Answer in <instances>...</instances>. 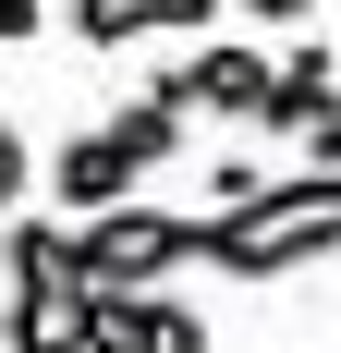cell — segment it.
Returning <instances> with one entry per match:
<instances>
[{
    "label": "cell",
    "mask_w": 341,
    "mask_h": 353,
    "mask_svg": "<svg viewBox=\"0 0 341 353\" xmlns=\"http://www.w3.org/2000/svg\"><path fill=\"white\" fill-rule=\"evenodd\" d=\"M0 281L12 292H86V268H73V219H0Z\"/></svg>",
    "instance_id": "obj_7"
},
{
    "label": "cell",
    "mask_w": 341,
    "mask_h": 353,
    "mask_svg": "<svg viewBox=\"0 0 341 353\" xmlns=\"http://www.w3.org/2000/svg\"><path fill=\"white\" fill-rule=\"evenodd\" d=\"M195 195H207L195 219H244L256 195H269V171H256V159H207V183H195Z\"/></svg>",
    "instance_id": "obj_10"
},
{
    "label": "cell",
    "mask_w": 341,
    "mask_h": 353,
    "mask_svg": "<svg viewBox=\"0 0 341 353\" xmlns=\"http://www.w3.org/2000/svg\"><path fill=\"white\" fill-rule=\"evenodd\" d=\"M49 208L61 219H110V208H135V159H122V146L110 134H73V146H49Z\"/></svg>",
    "instance_id": "obj_5"
},
{
    "label": "cell",
    "mask_w": 341,
    "mask_h": 353,
    "mask_svg": "<svg viewBox=\"0 0 341 353\" xmlns=\"http://www.w3.org/2000/svg\"><path fill=\"white\" fill-rule=\"evenodd\" d=\"M341 122V49L329 37H293L269 61V110H256V134H280V146H317Z\"/></svg>",
    "instance_id": "obj_4"
},
{
    "label": "cell",
    "mask_w": 341,
    "mask_h": 353,
    "mask_svg": "<svg viewBox=\"0 0 341 353\" xmlns=\"http://www.w3.org/2000/svg\"><path fill=\"white\" fill-rule=\"evenodd\" d=\"M244 25H269V37H305V25H317V0H244Z\"/></svg>",
    "instance_id": "obj_13"
},
{
    "label": "cell",
    "mask_w": 341,
    "mask_h": 353,
    "mask_svg": "<svg viewBox=\"0 0 341 353\" xmlns=\"http://www.w3.org/2000/svg\"><path fill=\"white\" fill-rule=\"evenodd\" d=\"M37 208V159H25V122L0 110V219H25Z\"/></svg>",
    "instance_id": "obj_11"
},
{
    "label": "cell",
    "mask_w": 341,
    "mask_h": 353,
    "mask_svg": "<svg viewBox=\"0 0 341 353\" xmlns=\"http://www.w3.org/2000/svg\"><path fill=\"white\" fill-rule=\"evenodd\" d=\"M195 256L220 268V281H293V268L341 256V171H293L244 219H195Z\"/></svg>",
    "instance_id": "obj_1"
},
{
    "label": "cell",
    "mask_w": 341,
    "mask_h": 353,
    "mask_svg": "<svg viewBox=\"0 0 341 353\" xmlns=\"http://www.w3.org/2000/svg\"><path fill=\"white\" fill-rule=\"evenodd\" d=\"M0 341L12 353H86L98 341V292H12L0 305Z\"/></svg>",
    "instance_id": "obj_8"
},
{
    "label": "cell",
    "mask_w": 341,
    "mask_h": 353,
    "mask_svg": "<svg viewBox=\"0 0 341 353\" xmlns=\"http://www.w3.org/2000/svg\"><path fill=\"white\" fill-rule=\"evenodd\" d=\"M98 134L122 146V159H135V183H146V171H159V159H183V110H170L159 85H146V98H122V110H110Z\"/></svg>",
    "instance_id": "obj_9"
},
{
    "label": "cell",
    "mask_w": 341,
    "mask_h": 353,
    "mask_svg": "<svg viewBox=\"0 0 341 353\" xmlns=\"http://www.w3.org/2000/svg\"><path fill=\"white\" fill-rule=\"evenodd\" d=\"M195 256V219L183 208H110V219H73V268H86V292H159L170 268Z\"/></svg>",
    "instance_id": "obj_2"
},
{
    "label": "cell",
    "mask_w": 341,
    "mask_h": 353,
    "mask_svg": "<svg viewBox=\"0 0 341 353\" xmlns=\"http://www.w3.org/2000/svg\"><path fill=\"white\" fill-rule=\"evenodd\" d=\"M220 0H73V37L86 49H135V37H207Z\"/></svg>",
    "instance_id": "obj_6"
},
{
    "label": "cell",
    "mask_w": 341,
    "mask_h": 353,
    "mask_svg": "<svg viewBox=\"0 0 341 353\" xmlns=\"http://www.w3.org/2000/svg\"><path fill=\"white\" fill-rule=\"evenodd\" d=\"M49 37V0H0V49H37Z\"/></svg>",
    "instance_id": "obj_12"
},
{
    "label": "cell",
    "mask_w": 341,
    "mask_h": 353,
    "mask_svg": "<svg viewBox=\"0 0 341 353\" xmlns=\"http://www.w3.org/2000/svg\"><path fill=\"white\" fill-rule=\"evenodd\" d=\"M159 98L183 110V122H256V110H269V49H244V37H195V49L159 73Z\"/></svg>",
    "instance_id": "obj_3"
}]
</instances>
